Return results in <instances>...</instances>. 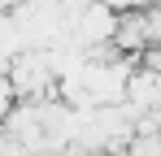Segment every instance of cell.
I'll use <instances>...</instances> for the list:
<instances>
[{
  "instance_id": "obj_1",
  "label": "cell",
  "mask_w": 161,
  "mask_h": 156,
  "mask_svg": "<svg viewBox=\"0 0 161 156\" xmlns=\"http://www.w3.org/2000/svg\"><path fill=\"white\" fill-rule=\"evenodd\" d=\"M9 78H13V87H18V96H22V100H35L39 91H48V87H53L48 61H44L39 52L18 56V61H13V70H9Z\"/></svg>"
},
{
  "instance_id": "obj_2",
  "label": "cell",
  "mask_w": 161,
  "mask_h": 156,
  "mask_svg": "<svg viewBox=\"0 0 161 156\" xmlns=\"http://www.w3.org/2000/svg\"><path fill=\"white\" fill-rule=\"evenodd\" d=\"M18 100H22V96H18V87H13V78H9V74H0V126L9 122V113L18 108Z\"/></svg>"
}]
</instances>
